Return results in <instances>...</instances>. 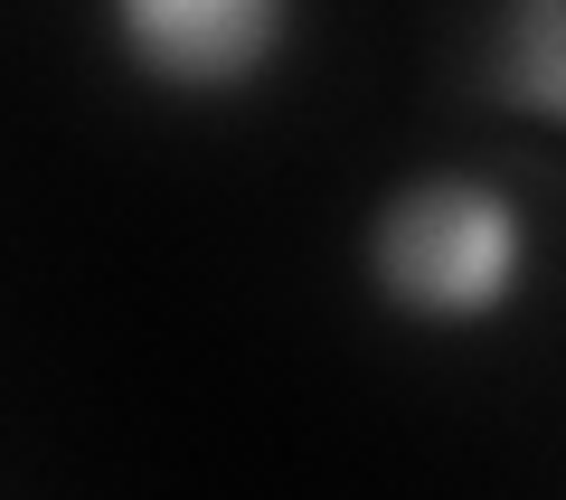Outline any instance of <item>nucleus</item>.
I'll return each mask as SVG.
<instances>
[{"mask_svg":"<svg viewBox=\"0 0 566 500\" xmlns=\"http://www.w3.org/2000/svg\"><path fill=\"white\" fill-rule=\"evenodd\" d=\"M491 85H501L528 123H557L566 114V29H557L547 0H528L520 20L501 29V48H491Z\"/></svg>","mask_w":566,"mask_h":500,"instance_id":"obj_3","label":"nucleus"},{"mask_svg":"<svg viewBox=\"0 0 566 500\" xmlns=\"http://www.w3.org/2000/svg\"><path fill=\"white\" fill-rule=\"evenodd\" d=\"M114 48L151 95L180 104H237L274 85L283 48H293V10L283 0H123Z\"/></svg>","mask_w":566,"mask_h":500,"instance_id":"obj_2","label":"nucleus"},{"mask_svg":"<svg viewBox=\"0 0 566 500\" xmlns=\"http://www.w3.org/2000/svg\"><path fill=\"white\" fill-rule=\"evenodd\" d=\"M359 264L368 293L416 331H491L528 293L538 227H528L520 189L491 170H416L368 208Z\"/></svg>","mask_w":566,"mask_h":500,"instance_id":"obj_1","label":"nucleus"}]
</instances>
